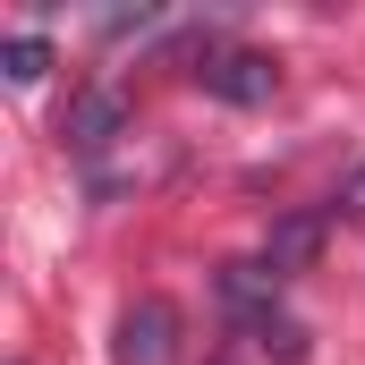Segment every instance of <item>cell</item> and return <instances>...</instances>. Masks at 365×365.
<instances>
[{"label":"cell","instance_id":"6da1fadb","mask_svg":"<svg viewBox=\"0 0 365 365\" xmlns=\"http://www.w3.org/2000/svg\"><path fill=\"white\" fill-rule=\"evenodd\" d=\"M195 86L221 93V102H272V93H280V68L264 60V51H204Z\"/></svg>","mask_w":365,"mask_h":365},{"label":"cell","instance_id":"7a4b0ae2","mask_svg":"<svg viewBox=\"0 0 365 365\" xmlns=\"http://www.w3.org/2000/svg\"><path fill=\"white\" fill-rule=\"evenodd\" d=\"M170 331H179V314H170L162 297H145V306H128V314H119L110 357H119V365H162V357H170Z\"/></svg>","mask_w":365,"mask_h":365},{"label":"cell","instance_id":"3957f363","mask_svg":"<svg viewBox=\"0 0 365 365\" xmlns=\"http://www.w3.org/2000/svg\"><path fill=\"white\" fill-rule=\"evenodd\" d=\"M0 68H9V86H43L51 43H43V34H9V43H0Z\"/></svg>","mask_w":365,"mask_h":365},{"label":"cell","instance_id":"277c9868","mask_svg":"<svg viewBox=\"0 0 365 365\" xmlns=\"http://www.w3.org/2000/svg\"><path fill=\"white\" fill-rule=\"evenodd\" d=\"M110 128H119V102H110V93H86V102H77V145L102 153V145H110Z\"/></svg>","mask_w":365,"mask_h":365}]
</instances>
